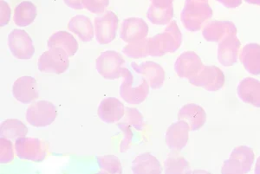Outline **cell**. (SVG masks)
Here are the masks:
<instances>
[{
    "label": "cell",
    "mask_w": 260,
    "mask_h": 174,
    "mask_svg": "<svg viewBox=\"0 0 260 174\" xmlns=\"http://www.w3.org/2000/svg\"><path fill=\"white\" fill-rule=\"evenodd\" d=\"M27 133L28 127L17 119H7L1 123L0 134L6 139L17 140L26 136Z\"/></svg>",
    "instance_id": "27"
},
{
    "label": "cell",
    "mask_w": 260,
    "mask_h": 174,
    "mask_svg": "<svg viewBox=\"0 0 260 174\" xmlns=\"http://www.w3.org/2000/svg\"><path fill=\"white\" fill-rule=\"evenodd\" d=\"M131 67L134 71L148 82L151 89H159L162 88L165 83L166 73L161 65L152 61L136 63L132 62Z\"/></svg>",
    "instance_id": "12"
},
{
    "label": "cell",
    "mask_w": 260,
    "mask_h": 174,
    "mask_svg": "<svg viewBox=\"0 0 260 174\" xmlns=\"http://www.w3.org/2000/svg\"><path fill=\"white\" fill-rule=\"evenodd\" d=\"M190 84L202 88L207 91L217 92L224 87L225 76L217 66H204L198 74L188 80Z\"/></svg>",
    "instance_id": "10"
},
{
    "label": "cell",
    "mask_w": 260,
    "mask_h": 174,
    "mask_svg": "<svg viewBox=\"0 0 260 174\" xmlns=\"http://www.w3.org/2000/svg\"><path fill=\"white\" fill-rule=\"evenodd\" d=\"M118 127L124 133V138H123V141L121 142V146H120V151L122 153H125L131 147L132 139H133V133L131 131L129 125H127L125 122L119 123Z\"/></svg>",
    "instance_id": "35"
},
{
    "label": "cell",
    "mask_w": 260,
    "mask_h": 174,
    "mask_svg": "<svg viewBox=\"0 0 260 174\" xmlns=\"http://www.w3.org/2000/svg\"><path fill=\"white\" fill-rule=\"evenodd\" d=\"M237 34V27L231 21H211L202 29L203 38L207 42L212 43H220L229 36Z\"/></svg>",
    "instance_id": "18"
},
{
    "label": "cell",
    "mask_w": 260,
    "mask_h": 174,
    "mask_svg": "<svg viewBox=\"0 0 260 174\" xmlns=\"http://www.w3.org/2000/svg\"><path fill=\"white\" fill-rule=\"evenodd\" d=\"M179 152H174L169 154L164 162V172L165 173H183L189 169L188 161L183 156L178 154Z\"/></svg>",
    "instance_id": "28"
},
{
    "label": "cell",
    "mask_w": 260,
    "mask_h": 174,
    "mask_svg": "<svg viewBox=\"0 0 260 174\" xmlns=\"http://www.w3.org/2000/svg\"><path fill=\"white\" fill-rule=\"evenodd\" d=\"M37 16V6L30 1H23L16 6L13 14V21L17 26H29L34 22Z\"/></svg>",
    "instance_id": "26"
},
{
    "label": "cell",
    "mask_w": 260,
    "mask_h": 174,
    "mask_svg": "<svg viewBox=\"0 0 260 174\" xmlns=\"http://www.w3.org/2000/svg\"><path fill=\"white\" fill-rule=\"evenodd\" d=\"M178 120L186 121L191 131H197L204 126L207 121V113L198 104L187 103L181 107L177 115Z\"/></svg>",
    "instance_id": "20"
},
{
    "label": "cell",
    "mask_w": 260,
    "mask_h": 174,
    "mask_svg": "<svg viewBox=\"0 0 260 174\" xmlns=\"http://www.w3.org/2000/svg\"><path fill=\"white\" fill-rule=\"evenodd\" d=\"M237 95L245 104L260 109V81L252 77L243 79L237 87Z\"/></svg>",
    "instance_id": "21"
},
{
    "label": "cell",
    "mask_w": 260,
    "mask_h": 174,
    "mask_svg": "<svg viewBox=\"0 0 260 174\" xmlns=\"http://www.w3.org/2000/svg\"><path fill=\"white\" fill-rule=\"evenodd\" d=\"M147 40L148 39L127 44L122 49V53L127 57L133 58V59L145 58L148 56L147 52Z\"/></svg>",
    "instance_id": "31"
},
{
    "label": "cell",
    "mask_w": 260,
    "mask_h": 174,
    "mask_svg": "<svg viewBox=\"0 0 260 174\" xmlns=\"http://www.w3.org/2000/svg\"><path fill=\"white\" fill-rule=\"evenodd\" d=\"M83 8L94 14H103L110 6V0H83Z\"/></svg>",
    "instance_id": "34"
},
{
    "label": "cell",
    "mask_w": 260,
    "mask_h": 174,
    "mask_svg": "<svg viewBox=\"0 0 260 174\" xmlns=\"http://www.w3.org/2000/svg\"><path fill=\"white\" fill-rule=\"evenodd\" d=\"M68 30L78 37L83 43H89L94 39L95 28L91 20L83 15L75 16L69 21Z\"/></svg>",
    "instance_id": "23"
},
{
    "label": "cell",
    "mask_w": 260,
    "mask_h": 174,
    "mask_svg": "<svg viewBox=\"0 0 260 174\" xmlns=\"http://www.w3.org/2000/svg\"><path fill=\"white\" fill-rule=\"evenodd\" d=\"M17 156L22 160L39 163L49 154V145L44 140L36 137H20L14 143Z\"/></svg>",
    "instance_id": "4"
},
{
    "label": "cell",
    "mask_w": 260,
    "mask_h": 174,
    "mask_svg": "<svg viewBox=\"0 0 260 174\" xmlns=\"http://www.w3.org/2000/svg\"><path fill=\"white\" fill-rule=\"evenodd\" d=\"M95 38L98 44L109 45L116 39L119 30V18L115 12L108 11L94 20Z\"/></svg>",
    "instance_id": "9"
},
{
    "label": "cell",
    "mask_w": 260,
    "mask_h": 174,
    "mask_svg": "<svg viewBox=\"0 0 260 174\" xmlns=\"http://www.w3.org/2000/svg\"><path fill=\"white\" fill-rule=\"evenodd\" d=\"M148 32V24L141 18H125L119 27L120 38L127 44L147 39Z\"/></svg>",
    "instance_id": "13"
},
{
    "label": "cell",
    "mask_w": 260,
    "mask_h": 174,
    "mask_svg": "<svg viewBox=\"0 0 260 174\" xmlns=\"http://www.w3.org/2000/svg\"><path fill=\"white\" fill-rule=\"evenodd\" d=\"M125 60L121 54L115 50H106L95 59V68L98 74L106 80L121 78Z\"/></svg>",
    "instance_id": "7"
},
{
    "label": "cell",
    "mask_w": 260,
    "mask_h": 174,
    "mask_svg": "<svg viewBox=\"0 0 260 174\" xmlns=\"http://www.w3.org/2000/svg\"><path fill=\"white\" fill-rule=\"evenodd\" d=\"M240 61L245 71L253 76L260 75V45L251 43L240 50Z\"/></svg>",
    "instance_id": "22"
},
{
    "label": "cell",
    "mask_w": 260,
    "mask_h": 174,
    "mask_svg": "<svg viewBox=\"0 0 260 174\" xmlns=\"http://www.w3.org/2000/svg\"><path fill=\"white\" fill-rule=\"evenodd\" d=\"M1 19H0V25L6 26V24H9L12 15V10L10 8L8 3L5 0H1Z\"/></svg>",
    "instance_id": "36"
},
{
    "label": "cell",
    "mask_w": 260,
    "mask_h": 174,
    "mask_svg": "<svg viewBox=\"0 0 260 174\" xmlns=\"http://www.w3.org/2000/svg\"><path fill=\"white\" fill-rule=\"evenodd\" d=\"M131 170L136 174H159L162 172V166L156 157L143 153L134 159Z\"/></svg>",
    "instance_id": "25"
},
{
    "label": "cell",
    "mask_w": 260,
    "mask_h": 174,
    "mask_svg": "<svg viewBox=\"0 0 260 174\" xmlns=\"http://www.w3.org/2000/svg\"><path fill=\"white\" fill-rule=\"evenodd\" d=\"M98 164L102 172L105 173H122V166L118 157L104 155L98 157Z\"/></svg>",
    "instance_id": "30"
},
{
    "label": "cell",
    "mask_w": 260,
    "mask_h": 174,
    "mask_svg": "<svg viewBox=\"0 0 260 174\" xmlns=\"http://www.w3.org/2000/svg\"><path fill=\"white\" fill-rule=\"evenodd\" d=\"M151 4L160 9H166L169 6H173L174 0H150Z\"/></svg>",
    "instance_id": "39"
},
{
    "label": "cell",
    "mask_w": 260,
    "mask_h": 174,
    "mask_svg": "<svg viewBox=\"0 0 260 174\" xmlns=\"http://www.w3.org/2000/svg\"><path fill=\"white\" fill-rule=\"evenodd\" d=\"M12 93L13 97L21 103L30 104L39 99V84L34 77H21L13 83Z\"/></svg>",
    "instance_id": "14"
},
{
    "label": "cell",
    "mask_w": 260,
    "mask_h": 174,
    "mask_svg": "<svg viewBox=\"0 0 260 174\" xmlns=\"http://www.w3.org/2000/svg\"><path fill=\"white\" fill-rule=\"evenodd\" d=\"M241 43L237 35L229 36L219 43L217 57L219 63L224 67H231L236 64L240 58Z\"/></svg>",
    "instance_id": "17"
},
{
    "label": "cell",
    "mask_w": 260,
    "mask_h": 174,
    "mask_svg": "<svg viewBox=\"0 0 260 174\" xmlns=\"http://www.w3.org/2000/svg\"><path fill=\"white\" fill-rule=\"evenodd\" d=\"M182 44V34L175 21L172 20L162 32L147 40V52L149 56H162L174 53Z\"/></svg>",
    "instance_id": "1"
},
{
    "label": "cell",
    "mask_w": 260,
    "mask_h": 174,
    "mask_svg": "<svg viewBox=\"0 0 260 174\" xmlns=\"http://www.w3.org/2000/svg\"><path fill=\"white\" fill-rule=\"evenodd\" d=\"M64 50L59 48H49L39 56L38 68L42 73L60 75L68 71L70 59Z\"/></svg>",
    "instance_id": "8"
},
{
    "label": "cell",
    "mask_w": 260,
    "mask_h": 174,
    "mask_svg": "<svg viewBox=\"0 0 260 174\" xmlns=\"http://www.w3.org/2000/svg\"><path fill=\"white\" fill-rule=\"evenodd\" d=\"M147 18L151 24L155 25L169 24L174 18V7L171 6L166 9H160L151 4L147 12Z\"/></svg>",
    "instance_id": "29"
},
{
    "label": "cell",
    "mask_w": 260,
    "mask_h": 174,
    "mask_svg": "<svg viewBox=\"0 0 260 174\" xmlns=\"http://www.w3.org/2000/svg\"><path fill=\"white\" fill-rule=\"evenodd\" d=\"M57 117L56 105L49 100H35L27 108L25 119L34 127H45L52 124Z\"/></svg>",
    "instance_id": "6"
},
{
    "label": "cell",
    "mask_w": 260,
    "mask_h": 174,
    "mask_svg": "<svg viewBox=\"0 0 260 174\" xmlns=\"http://www.w3.org/2000/svg\"><path fill=\"white\" fill-rule=\"evenodd\" d=\"M255 173L260 174V156L257 158L255 165Z\"/></svg>",
    "instance_id": "40"
},
{
    "label": "cell",
    "mask_w": 260,
    "mask_h": 174,
    "mask_svg": "<svg viewBox=\"0 0 260 174\" xmlns=\"http://www.w3.org/2000/svg\"><path fill=\"white\" fill-rule=\"evenodd\" d=\"M228 9H235L242 5L243 0H216Z\"/></svg>",
    "instance_id": "37"
},
{
    "label": "cell",
    "mask_w": 260,
    "mask_h": 174,
    "mask_svg": "<svg viewBox=\"0 0 260 174\" xmlns=\"http://www.w3.org/2000/svg\"><path fill=\"white\" fill-rule=\"evenodd\" d=\"M255 161L253 150L247 146H238L224 161L221 173L244 174L251 171Z\"/></svg>",
    "instance_id": "5"
},
{
    "label": "cell",
    "mask_w": 260,
    "mask_h": 174,
    "mask_svg": "<svg viewBox=\"0 0 260 174\" xmlns=\"http://www.w3.org/2000/svg\"><path fill=\"white\" fill-rule=\"evenodd\" d=\"M203 67L202 60L194 51H186L180 54L175 62V73L182 79H191L198 74Z\"/></svg>",
    "instance_id": "15"
},
{
    "label": "cell",
    "mask_w": 260,
    "mask_h": 174,
    "mask_svg": "<svg viewBox=\"0 0 260 174\" xmlns=\"http://www.w3.org/2000/svg\"><path fill=\"white\" fill-rule=\"evenodd\" d=\"M122 82L119 88V95L125 102L131 105H139L145 101L149 95V85L143 77H141L136 86V80L131 71L127 68L122 71Z\"/></svg>",
    "instance_id": "3"
},
{
    "label": "cell",
    "mask_w": 260,
    "mask_h": 174,
    "mask_svg": "<svg viewBox=\"0 0 260 174\" xmlns=\"http://www.w3.org/2000/svg\"><path fill=\"white\" fill-rule=\"evenodd\" d=\"M246 3L251 4V5H256L260 6V0H245Z\"/></svg>",
    "instance_id": "41"
},
{
    "label": "cell",
    "mask_w": 260,
    "mask_h": 174,
    "mask_svg": "<svg viewBox=\"0 0 260 174\" xmlns=\"http://www.w3.org/2000/svg\"><path fill=\"white\" fill-rule=\"evenodd\" d=\"M208 0H186L180 13V21L188 31H199L213 17Z\"/></svg>",
    "instance_id": "2"
},
{
    "label": "cell",
    "mask_w": 260,
    "mask_h": 174,
    "mask_svg": "<svg viewBox=\"0 0 260 174\" xmlns=\"http://www.w3.org/2000/svg\"><path fill=\"white\" fill-rule=\"evenodd\" d=\"M7 45L12 56L17 59L29 60L35 53L32 39L24 30H12L7 38Z\"/></svg>",
    "instance_id": "11"
},
{
    "label": "cell",
    "mask_w": 260,
    "mask_h": 174,
    "mask_svg": "<svg viewBox=\"0 0 260 174\" xmlns=\"http://www.w3.org/2000/svg\"><path fill=\"white\" fill-rule=\"evenodd\" d=\"M48 48H59L64 50L69 57H72L77 53L79 45L74 36L64 30L56 31L50 36L47 40Z\"/></svg>",
    "instance_id": "24"
},
{
    "label": "cell",
    "mask_w": 260,
    "mask_h": 174,
    "mask_svg": "<svg viewBox=\"0 0 260 174\" xmlns=\"http://www.w3.org/2000/svg\"><path fill=\"white\" fill-rule=\"evenodd\" d=\"M65 5L73 10L84 9L83 8V0H63Z\"/></svg>",
    "instance_id": "38"
},
{
    "label": "cell",
    "mask_w": 260,
    "mask_h": 174,
    "mask_svg": "<svg viewBox=\"0 0 260 174\" xmlns=\"http://www.w3.org/2000/svg\"><path fill=\"white\" fill-rule=\"evenodd\" d=\"M15 148L12 144V140L1 137L0 140V163L9 164L14 159Z\"/></svg>",
    "instance_id": "32"
},
{
    "label": "cell",
    "mask_w": 260,
    "mask_h": 174,
    "mask_svg": "<svg viewBox=\"0 0 260 174\" xmlns=\"http://www.w3.org/2000/svg\"><path fill=\"white\" fill-rule=\"evenodd\" d=\"M125 107L121 100L115 97L105 98L99 103L98 115L107 124H114L124 117Z\"/></svg>",
    "instance_id": "19"
},
{
    "label": "cell",
    "mask_w": 260,
    "mask_h": 174,
    "mask_svg": "<svg viewBox=\"0 0 260 174\" xmlns=\"http://www.w3.org/2000/svg\"><path fill=\"white\" fill-rule=\"evenodd\" d=\"M191 129L186 121L178 120L172 123L166 131V144L174 152H180L186 147Z\"/></svg>",
    "instance_id": "16"
},
{
    "label": "cell",
    "mask_w": 260,
    "mask_h": 174,
    "mask_svg": "<svg viewBox=\"0 0 260 174\" xmlns=\"http://www.w3.org/2000/svg\"><path fill=\"white\" fill-rule=\"evenodd\" d=\"M124 122L129 126H133L136 129L141 130L144 125L143 115L139 110L134 108L125 109Z\"/></svg>",
    "instance_id": "33"
}]
</instances>
